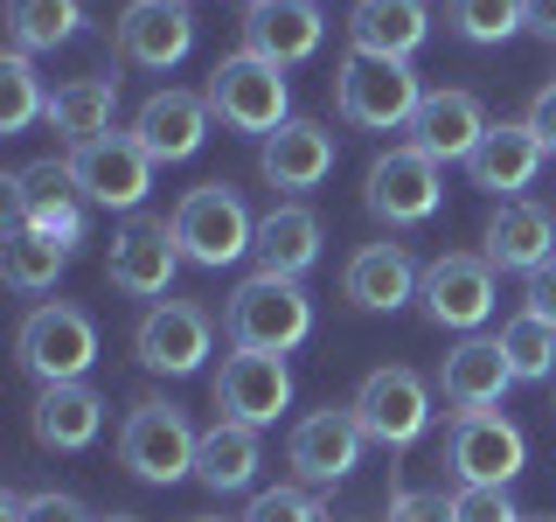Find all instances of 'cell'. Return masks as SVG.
I'll return each mask as SVG.
<instances>
[{
  "label": "cell",
  "instance_id": "cell-22",
  "mask_svg": "<svg viewBox=\"0 0 556 522\" xmlns=\"http://www.w3.org/2000/svg\"><path fill=\"white\" fill-rule=\"evenodd\" d=\"M417 286H425V272L410 265V251L404 244H362L355 258H348V272H341V293L355 300L362 313H396L404 300H417Z\"/></svg>",
  "mask_w": 556,
  "mask_h": 522
},
{
  "label": "cell",
  "instance_id": "cell-27",
  "mask_svg": "<svg viewBox=\"0 0 556 522\" xmlns=\"http://www.w3.org/2000/svg\"><path fill=\"white\" fill-rule=\"evenodd\" d=\"M431 35V14L425 0H355L348 14V42L355 57H390V63H410Z\"/></svg>",
  "mask_w": 556,
  "mask_h": 522
},
{
  "label": "cell",
  "instance_id": "cell-15",
  "mask_svg": "<svg viewBox=\"0 0 556 522\" xmlns=\"http://www.w3.org/2000/svg\"><path fill=\"white\" fill-rule=\"evenodd\" d=\"M112 49H118V63L174 70L195 49V14H188V0H132L112 28Z\"/></svg>",
  "mask_w": 556,
  "mask_h": 522
},
{
  "label": "cell",
  "instance_id": "cell-9",
  "mask_svg": "<svg viewBox=\"0 0 556 522\" xmlns=\"http://www.w3.org/2000/svg\"><path fill=\"white\" fill-rule=\"evenodd\" d=\"M208 341H216V321H208L195 300H153L132 327V356H139V370H153V376H195Z\"/></svg>",
  "mask_w": 556,
  "mask_h": 522
},
{
  "label": "cell",
  "instance_id": "cell-33",
  "mask_svg": "<svg viewBox=\"0 0 556 522\" xmlns=\"http://www.w3.org/2000/svg\"><path fill=\"white\" fill-rule=\"evenodd\" d=\"M501 356H508L515 383H543V376H556V327L535 321V313H515V321L501 327Z\"/></svg>",
  "mask_w": 556,
  "mask_h": 522
},
{
  "label": "cell",
  "instance_id": "cell-18",
  "mask_svg": "<svg viewBox=\"0 0 556 522\" xmlns=\"http://www.w3.org/2000/svg\"><path fill=\"white\" fill-rule=\"evenodd\" d=\"M208 119L216 112H208L202 91H153L132 112V139H139V153H147L153 167L161 161H195L202 139H208Z\"/></svg>",
  "mask_w": 556,
  "mask_h": 522
},
{
  "label": "cell",
  "instance_id": "cell-32",
  "mask_svg": "<svg viewBox=\"0 0 556 522\" xmlns=\"http://www.w3.org/2000/svg\"><path fill=\"white\" fill-rule=\"evenodd\" d=\"M77 28H84V0H8V35L22 57L70 42Z\"/></svg>",
  "mask_w": 556,
  "mask_h": 522
},
{
  "label": "cell",
  "instance_id": "cell-8",
  "mask_svg": "<svg viewBox=\"0 0 556 522\" xmlns=\"http://www.w3.org/2000/svg\"><path fill=\"white\" fill-rule=\"evenodd\" d=\"M445 460L459 487H508L529 467V439H521L515 418L501 411H452L445 425Z\"/></svg>",
  "mask_w": 556,
  "mask_h": 522
},
{
  "label": "cell",
  "instance_id": "cell-39",
  "mask_svg": "<svg viewBox=\"0 0 556 522\" xmlns=\"http://www.w3.org/2000/svg\"><path fill=\"white\" fill-rule=\"evenodd\" d=\"M22 522H104V515H91L77 495H63V487H42V495H28Z\"/></svg>",
  "mask_w": 556,
  "mask_h": 522
},
{
  "label": "cell",
  "instance_id": "cell-40",
  "mask_svg": "<svg viewBox=\"0 0 556 522\" xmlns=\"http://www.w3.org/2000/svg\"><path fill=\"white\" fill-rule=\"evenodd\" d=\"M521 313H535V321H549V327H556V258L521 278Z\"/></svg>",
  "mask_w": 556,
  "mask_h": 522
},
{
  "label": "cell",
  "instance_id": "cell-28",
  "mask_svg": "<svg viewBox=\"0 0 556 522\" xmlns=\"http://www.w3.org/2000/svg\"><path fill=\"white\" fill-rule=\"evenodd\" d=\"M257 272H278V278H306L320 265V216L306 202H278L271 216H257Z\"/></svg>",
  "mask_w": 556,
  "mask_h": 522
},
{
  "label": "cell",
  "instance_id": "cell-23",
  "mask_svg": "<svg viewBox=\"0 0 556 522\" xmlns=\"http://www.w3.org/2000/svg\"><path fill=\"white\" fill-rule=\"evenodd\" d=\"M535 167H543V139L529 133V119H501V126H486V139L473 147V161H466L473 188H486V196H501V202H515L521 188L535 182Z\"/></svg>",
  "mask_w": 556,
  "mask_h": 522
},
{
  "label": "cell",
  "instance_id": "cell-17",
  "mask_svg": "<svg viewBox=\"0 0 556 522\" xmlns=\"http://www.w3.org/2000/svg\"><path fill=\"white\" fill-rule=\"evenodd\" d=\"M8 209L63 244H84V188L70 174V161H35L22 174H8Z\"/></svg>",
  "mask_w": 556,
  "mask_h": 522
},
{
  "label": "cell",
  "instance_id": "cell-31",
  "mask_svg": "<svg viewBox=\"0 0 556 522\" xmlns=\"http://www.w3.org/2000/svg\"><path fill=\"white\" fill-rule=\"evenodd\" d=\"M257 432L237 425V418H216V425L202 432V452H195V481L216 487V495H237V487L257 481Z\"/></svg>",
  "mask_w": 556,
  "mask_h": 522
},
{
  "label": "cell",
  "instance_id": "cell-24",
  "mask_svg": "<svg viewBox=\"0 0 556 522\" xmlns=\"http://www.w3.org/2000/svg\"><path fill=\"white\" fill-rule=\"evenodd\" d=\"M320 35H327V22H320L313 0H265V8L243 14V49L265 57V63H278V70L306 63L313 49H320Z\"/></svg>",
  "mask_w": 556,
  "mask_h": 522
},
{
  "label": "cell",
  "instance_id": "cell-44",
  "mask_svg": "<svg viewBox=\"0 0 556 522\" xmlns=\"http://www.w3.org/2000/svg\"><path fill=\"white\" fill-rule=\"evenodd\" d=\"M104 522H139V515H104Z\"/></svg>",
  "mask_w": 556,
  "mask_h": 522
},
{
  "label": "cell",
  "instance_id": "cell-37",
  "mask_svg": "<svg viewBox=\"0 0 556 522\" xmlns=\"http://www.w3.org/2000/svg\"><path fill=\"white\" fill-rule=\"evenodd\" d=\"M452 522H529L508 487H452Z\"/></svg>",
  "mask_w": 556,
  "mask_h": 522
},
{
  "label": "cell",
  "instance_id": "cell-38",
  "mask_svg": "<svg viewBox=\"0 0 556 522\" xmlns=\"http://www.w3.org/2000/svg\"><path fill=\"white\" fill-rule=\"evenodd\" d=\"M382 522H452V495H431V487H396Z\"/></svg>",
  "mask_w": 556,
  "mask_h": 522
},
{
  "label": "cell",
  "instance_id": "cell-6",
  "mask_svg": "<svg viewBox=\"0 0 556 522\" xmlns=\"http://www.w3.org/2000/svg\"><path fill=\"white\" fill-rule=\"evenodd\" d=\"M348 411H355L362 439L382 446V452H410L431 432V390H425V376H417V370H404V362L362 376V390H355V405H348Z\"/></svg>",
  "mask_w": 556,
  "mask_h": 522
},
{
  "label": "cell",
  "instance_id": "cell-3",
  "mask_svg": "<svg viewBox=\"0 0 556 522\" xmlns=\"http://www.w3.org/2000/svg\"><path fill=\"white\" fill-rule=\"evenodd\" d=\"M174 244H181L188 265L223 272V265H237L243 251H257V223H251V209H243V196L230 182H202L174 209Z\"/></svg>",
  "mask_w": 556,
  "mask_h": 522
},
{
  "label": "cell",
  "instance_id": "cell-7",
  "mask_svg": "<svg viewBox=\"0 0 556 522\" xmlns=\"http://www.w3.org/2000/svg\"><path fill=\"white\" fill-rule=\"evenodd\" d=\"M98 362V321L70 300H49L22 321V370L35 383H84Z\"/></svg>",
  "mask_w": 556,
  "mask_h": 522
},
{
  "label": "cell",
  "instance_id": "cell-1",
  "mask_svg": "<svg viewBox=\"0 0 556 522\" xmlns=\"http://www.w3.org/2000/svg\"><path fill=\"white\" fill-rule=\"evenodd\" d=\"M223 335L230 348H257V356H286L313 335V300L300 278H278V272H251L223 307Z\"/></svg>",
  "mask_w": 556,
  "mask_h": 522
},
{
  "label": "cell",
  "instance_id": "cell-43",
  "mask_svg": "<svg viewBox=\"0 0 556 522\" xmlns=\"http://www.w3.org/2000/svg\"><path fill=\"white\" fill-rule=\"evenodd\" d=\"M28 515V495H14V487H8V495H0V522H22Z\"/></svg>",
  "mask_w": 556,
  "mask_h": 522
},
{
  "label": "cell",
  "instance_id": "cell-42",
  "mask_svg": "<svg viewBox=\"0 0 556 522\" xmlns=\"http://www.w3.org/2000/svg\"><path fill=\"white\" fill-rule=\"evenodd\" d=\"M529 28L543 35V42H556V0H529Z\"/></svg>",
  "mask_w": 556,
  "mask_h": 522
},
{
  "label": "cell",
  "instance_id": "cell-20",
  "mask_svg": "<svg viewBox=\"0 0 556 522\" xmlns=\"http://www.w3.org/2000/svg\"><path fill=\"white\" fill-rule=\"evenodd\" d=\"M28 432L42 452H84L104 432V397L91 383H42L28 405Z\"/></svg>",
  "mask_w": 556,
  "mask_h": 522
},
{
  "label": "cell",
  "instance_id": "cell-10",
  "mask_svg": "<svg viewBox=\"0 0 556 522\" xmlns=\"http://www.w3.org/2000/svg\"><path fill=\"white\" fill-rule=\"evenodd\" d=\"M439 196H445V182H439V161H431V153L390 147V153L369 161V188H362V202H369L390 231H410V223L439 216Z\"/></svg>",
  "mask_w": 556,
  "mask_h": 522
},
{
  "label": "cell",
  "instance_id": "cell-12",
  "mask_svg": "<svg viewBox=\"0 0 556 522\" xmlns=\"http://www.w3.org/2000/svg\"><path fill=\"white\" fill-rule=\"evenodd\" d=\"M286 405H292L286 356H257V348H230V356H223V370H216V411L223 418L265 432V425H278Z\"/></svg>",
  "mask_w": 556,
  "mask_h": 522
},
{
  "label": "cell",
  "instance_id": "cell-34",
  "mask_svg": "<svg viewBox=\"0 0 556 522\" xmlns=\"http://www.w3.org/2000/svg\"><path fill=\"white\" fill-rule=\"evenodd\" d=\"M35 119H49V91L28 70L22 49H8V57H0V133H28Z\"/></svg>",
  "mask_w": 556,
  "mask_h": 522
},
{
  "label": "cell",
  "instance_id": "cell-5",
  "mask_svg": "<svg viewBox=\"0 0 556 522\" xmlns=\"http://www.w3.org/2000/svg\"><path fill=\"white\" fill-rule=\"evenodd\" d=\"M202 98H208V112H216L230 133H257V139H271L292 119L286 70L265 63V57H251V49H237V57H223L216 70H208Z\"/></svg>",
  "mask_w": 556,
  "mask_h": 522
},
{
  "label": "cell",
  "instance_id": "cell-11",
  "mask_svg": "<svg viewBox=\"0 0 556 522\" xmlns=\"http://www.w3.org/2000/svg\"><path fill=\"white\" fill-rule=\"evenodd\" d=\"M362 425H355V411L348 405H327V411H306L300 425H292V439H286V467L300 474V487H334L348 481L362 467Z\"/></svg>",
  "mask_w": 556,
  "mask_h": 522
},
{
  "label": "cell",
  "instance_id": "cell-29",
  "mask_svg": "<svg viewBox=\"0 0 556 522\" xmlns=\"http://www.w3.org/2000/svg\"><path fill=\"white\" fill-rule=\"evenodd\" d=\"M112 112H118V77H70L63 91H49V126L70 139V153L112 133Z\"/></svg>",
  "mask_w": 556,
  "mask_h": 522
},
{
  "label": "cell",
  "instance_id": "cell-19",
  "mask_svg": "<svg viewBox=\"0 0 556 522\" xmlns=\"http://www.w3.org/2000/svg\"><path fill=\"white\" fill-rule=\"evenodd\" d=\"M257 174H265L271 188L306 196V188H320L327 174H334V133H327L320 119H286V126L257 147Z\"/></svg>",
  "mask_w": 556,
  "mask_h": 522
},
{
  "label": "cell",
  "instance_id": "cell-46",
  "mask_svg": "<svg viewBox=\"0 0 556 522\" xmlns=\"http://www.w3.org/2000/svg\"><path fill=\"white\" fill-rule=\"evenodd\" d=\"M243 8H265V0H243Z\"/></svg>",
  "mask_w": 556,
  "mask_h": 522
},
{
  "label": "cell",
  "instance_id": "cell-16",
  "mask_svg": "<svg viewBox=\"0 0 556 522\" xmlns=\"http://www.w3.org/2000/svg\"><path fill=\"white\" fill-rule=\"evenodd\" d=\"M181 272V244H174V223H126L104 251V278H112L126 300H161Z\"/></svg>",
  "mask_w": 556,
  "mask_h": 522
},
{
  "label": "cell",
  "instance_id": "cell-26",
  "mask_svg": "<svg viewBox=\"0 0 556 522\" xmlns=\"http://www.w3.org/2000/svg\"><path fill=\"white\" fill-rule=\"evenodd\" d=\"M508 356H501V335L486 341V335H466L452 356L439 362V390H445V405L452 411H494L501 397H508Z\"/></svg>",
  "mask_w": 556,
  "mask_h": 522
},
{
  "label": "cell",
  "instance_id": "cell-35",
  "mask_svg": "<svg viewBox=\"0 0 556 522\" xmlns=\"http://www.w3.org/2000/svg\"><path fill=\"white\" fill-rule=\"evenodd\" d=\"M445 22L466 42H508L515 28H529V0H445Z\"/></svg>",
  "mask_w": 556,
  "mask_h": 522
},
{
  "label": "cell",
  "instance_id": "cell-45",
  "mask_svg": "<svg viewBox=\"0 0 556 522\" xmlns=\"http://www.w3.org/2000/svg\"><path fill=\"white\" fill-rule=\"evenodd\" d=\"M188 522H216V515H188Z\"/></svg>",
  "mask_w": 556,
  "mask_h": 522
},
{
  "label": "cell",
  "instance_id": "cell-4",
  "mask_svg": "<svg viewBox=\"0 0 556 522\" xmlns=\"http://www.w3.org/2000/svg\"><path fill=\"white\" fill-rule=\"evenodd\" d=\"M195 452H202V432L181 418V405H167V397H139L126 411V425H118V460H126V474H139L147 487H174L195 474Z\"/></svg>",
  "mask_w": 556,
  "mask_h": 522
},
{
  "label": "cell",
  "instance_id": "cell-13",
  "mask_svg": "<svg viewBox=\"0 0 556 522\" xmlns=\"http://www.w3.org/2000/svg\"><path fill=\"white\" fill-rule=\"evenodd\" d=\"M417 300H425V313L439 327L473 335L486 313H494V265H486V251H445V258H431Z\"/></svg>",
  "mask_w": 556,
  "mask_h": 522
},
{
  "label": "cell",
  "instance_id": "cell-36",
  "mask_svg": "<svg viewBox=\"0 0 556 522\" xmlns=\"http://www.w3.org/2000/svg\"><path fill=\"white\" fill-rule=\"evenodd\" d=\"M243 522H327V509L313 501V487H265L243 509Z\"/></svg>",
  "mask_w": 556,
  "mask_h": 522
},
{
  "label": "cell",
  "instance_id": "cell-2",
  "mask_svg": "<svg viewBox=\"0 0 556 522\" xmlns=\"http://www.w3.org/2000/svg\"><path fill=\"white\" fill-rule=\"evenodd\" d=\"M334 104H341L348 126H362V133H410L417 104H425V84H417L410 63L355 57L348 49L341 70H334Z\"/></svg>",
  "mask_w": 556,
  "mask_h": 522
},
{
  "label": "cell",
  "instance_id": "cell-30",
  "mask_svg": "<svg viewBox=\"0 0 556 522\" xmlns=\"http://www.w3.org/2000/svg\"><path fill=\"white\" fill-rule=\"evenodd\" d=\"M63 265H70V244L63 237H49V231H35V223L8 216V237H0V272H8L14 293H49L63 278Z\"/></svg>",
  "mask_w": 556,
  "mask_h": 522
},
{
  "label": "cell",
  "instance_id": "cell-41",
  "mask_svg": "<svg viewBox=\"0 0 556 522\" xmlns=\"http://www.w3.org/2000/svg\"><path fill=\"white\" fill-rule=\"evenodd\" d=\"M529 133L543 139V153H556V84H543V91L529 98Z\"/></svg>",
  "mask_w": 556,
  "mask_h": 522
},
{
  "label": "cell",
  "instance_id": "cell-21",
  "mask_svg": "<svg viewBox=\"0 0 556 522\" xmlns=\"http://www.w3.org/2000/svg\"><path fill=\"white\" fill-rule=\"evenodd\" d=\"M486 139V112L473 91H425V104H417L410 119V147L431 153V161H473V147Z\"/></svg>",
  "mask_w": 556,
  "mask_h": 522
},
{
  "label": "cell",
  "instance_id": "cell-25",
  "mask_svg": "<svg viewBox=\"0 0 556 522\" xmlns=\"http://www.w3.org/2000/svg\"><path fill=\"white\" fill-rule=\"evenodd\" d=\"M556 258V216L543 202H501L494 216H486V265L494 272H521L529 278L535 265H549Z\"/></svg>",
  "mask_w": 556,
  "mask_h": 522
},
{
  "label": "cell",
  "instance_id": "cell-14",
  "mask_svg": "<svg viewBox=\"0 0 556 522\" xmlns=\"http://www.w3.org/2000/svg\"><path fill=\"white\" fill-rule=\"evenodd\" d=\"M70 174H77V188H84L91 209H139L147 188H153V161L139 153L132 133H104L91 147H77L70 153Z\"/></svg>",
  "mask_w": 556,
  "mask_h": 522
}]
</instances>
